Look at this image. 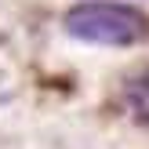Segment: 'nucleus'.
<instances>
[{
    "label": "nucleus",
    "mask_w": 149,
    "mask_h": 149,
    "mask_svg": "<svg viewBox=\"0 0 149 149\" xmlns=\"http://www.w3.org/2000/svg\"><path fill=\"white\" fill-rule=\"evenodd\" d=\"M124 106L138 124H149V65H138L124 80Z\"/></svg>",
    "instance_id": "2"
},
{
    "label": "nucleus",
    "mask_w": 149,
    "mask_h": 149,
    "mask_svg": "<svg viewBox=\"0 0 149 149\" xmlns=\"http://www.w3.org/2000/svg\"><path fill=\"white\" fill-rule=\"evenodd\" d=\"M62 26L69 36L84 44H109V47H127L146 33L142 11L127 4H113V0H87V4L69 7Z\"/></svg>",
    "instance_id": "1"
}]
</instances>
